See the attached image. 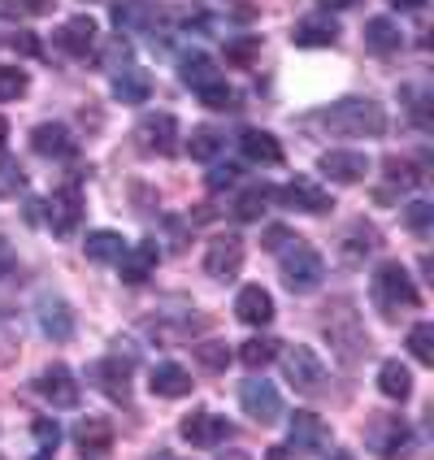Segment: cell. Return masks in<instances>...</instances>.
<instances>
[{
  "label": "cell",
  "mask_w": 434,
  "mask_h": 460,
  "mask_svg": "<svg viewBox=\"0 0 434 460\" xmlns=\"http://www.w3.org/2000/svg\"><path fill=\"white\" fill-rule=\"evenodd\" d=\"M239 182V165H213L208 170V179H205V187L208 191H230Z\"/></svg>",
  "instance_id": "cell-43"
},
{
  "label": "cell",
  "mask_w": 434,
  "mask_h": 460,
  "mask_svg": "<svg viewBox=\"0 0 434 460\" xmlns=\"http://www.w3.org/2000/svg\"><path fill=\"white\" fill-rule=\"evenodd\" d=\"M205 270H208V279L230 282L244 270V239L239 234H217L205 252Z\"/></svg>",
  "instance_id": "cell-6"
},
{
  "label": "cell",
  "mask_w": 434,
  "mask_h": 460,
  "mask_svg": "<svg viewBox=\"0 0 434 460\" xmlns=\"http://www.w3.org/2000/svg\"><path fill=\"white\" fill-rule=\"evenodd\" d=\"M279 352H282L279 339H270V334H256V339H248V343L239 348V360H244L248 369H265V365L279 357Z\"/></svg>",
  "instance_id": "cell-31"
},
{
  "label": "cell",
  "mask_w": 434,
  "mask_h": 460,
  "mask_svg": "<svg viewBox=\"0 0 434 460\" xmlns=\"http://www.w3.org/2000/svg\"><path fill=\"white\" fill-rule=\"evenodd\" d=\"M139 144H144L148 153H161V156L174 153V148H179V122H174V113L144 118V122H139Z\"/></svg>",
  "instance_id": "cell-15"
},
{
  "label": "cell",
  "mask_w": 434,
  "mask_h": 460,
  "mask_svg": "<svg viewBox=\"0 0 434 460\" xmlns=\"http://www.w3.org/2000/svg\"><path fill=\"white\" fill-rule=\"evenodd\" d=\"M13 265H18V252H13V243H9V239H0V279H4V274H9Z\"/></svg>",
  "instance_id": "cell-48"
},
{
  "label": "cell",
  "mask_w": 434,
  "mask_h": 460,
  "mask_svg": "<svg viewBox=\"0 0 434 460\" xmlns=\"http://www.w3.org/2000/svg\"><path fill=\"white\" fill-rule=\"evenodd\" d=\"M26 87H31V75H26V70L0 66V101H22Z\"/></svg>",
  "instance_id": "cell-36"
},
{
  "label": "cell",
  "mask_w": 434,
  "mask_h": 460,
  "mask_svg": "<svg viewBox=\"0 0 434 460\" xmlns=\"http://www.w3.org/2000/svg\"><path fill=\"white\" fill-rule=\"evenodd\" d=\"M104 57H109V70H113V75L130 70V57H135V52H130V40H122V35L109 40V44H104Z\"/></svg>",
  "instance_id": "cell-42"
},
{
  "label": "cell",
  "mask_w": 434,
  "mask_h": 460,
  "mask_svg": "<svg viewBox=\"0 0 434 460\" xmlns=\"http://www.w3.org/2000/svg\"><path fill=\"white\" fill-rule=\"evenodd\" d=\"M239 404H244V412H248L252 421H261V426H274L282 417V395L265 374L244 378V386H239Z\"/></svg>",
  "instance_id": "cell-4"
},
{
  "label": "cell",
  "mask_w": 434,
  "mask_h": 460,
  "mask_svg": "<svg viewBox=\"0 0 434 460\" xmlns=\"http://www.w3.org/2000/svg\"><path fill=\"white\" fill-rule=\"evenodd\" d=\"M148 386H153V395L182 400V395H191V369H182L174 360H161L153 374H148Z\"/></svg>",
  "instance_id": "cell-19"
},
{
  "label": "cell",
  "mask_w": 434,
  "mask_h": 460,
  "mask_svg": "<svg viewBox=\"0 0 434 460\" xmlns=\"http://www.w3.org/2000/svg\"><path fill=\"white\" fill-rule=\"evenodd\" d=\"M179 430L191 447H222L226 438H235V426H230L226 417H213V412H191V417H182Z\"/></svg>",
  "instance_id": "cell-9"
},
{
  "label": "cell",
  "mask_w": 434,
  "mask_h": 460,
  "mask_svg": "<svg viewBox=\"0 0 434 460\" xmlns=\"http://www.w3.org/2000/svg\"><path fill=\"white\" fill-rule=\"evenodd\" d=\"M291 40H296L300 49H331L334 40H339V22L322 18V13H308V18H300V22H296Z\"/></svg>",
  "instance_id": "cell-20"
},
{
  "label": "cell",
  "mask_w": 434,
  "mask_h": 460,
  "mask_svg": "<svg viewBox=\"0 0 434 460\" xmlns=\"http://www.w3.org/2000/svg\"><path fill=\"white\" fill-rule=\"evenodd\" d=\"M374 452L386 460H400L412 452V426L409 421H400V417H386L378 421V435H374Z\"/></svg>",
  "instance_id": "cell-17"
},
{
  "label": "cell",
  "mask_w": 434,
  "mask_h": 460,
  "mask_svg": "<svg viewBox=\"0 0 434 460\" xmlns=\"http://www.w3.org/2000/svg\"><path fill=\"white\" fill-rule=\"evenodd\" d=\"M279 274L291 291H313L317 282L326 279V261H322L317 248H308V243L296 239V243H287L279 252Z\"/></svg>",
  "instance_id": "cell-2"
},
{
  "label": "cell",
  "mask_w": 434,
  "mask_h": 460,
  "mask_svg": "<svg viewBox=\"0 0 434 460\" xmlns=\"http://www.w3.org/2000/svg\"><path fill=\"white\" fill-rule=\"evenodd\" d=\"M374 300L383 305V313H400V308H417L421 305V291H417V282L409 279V270L404 265H395V261H386L378 265V274H374Z\"/></svg>",
  "instance_id": "cell-3"
},
{
  "label": "cell",
  "mask_w": 434,
  "mask_h": 460,
  "mask_svg": "<svg viewBox=\"0 0 434 460\" xmlns=\"http://www.w3.org/2000/svg\"><path fill=\"white\" fill-rule=\"evenodd\" d=\"M148 92H153V75H144L135 66L122 70V75H113V101L118 104H144Z\"/></svg>",
  "instance_id": "cell-25"
},
{
  "label": "cell",
  "mask_w": 434,
  "mask_h": 460,
  "mask_svg": "<svg viewBox=\"0 0 434 460\" xmlns=\"http://www.w3.org/2000/svg\"><path fill=\"white\" fill-rule=\"evenodd\" d=\"M196 360H200L205 369H213V374H222L230 365V348L222 339H205V343H196Z\"/></svg>",
  "instance_id": "cell-39"
},
{
  "label": "cell",
  "mask_w": 434,
  "mask_h": 460,
  "mask_svg": "<svg viewBox=\"0 0 434 460\" xmlns=\"http://www.w3.org/2000/svg\"><path fill=\"white\" fill-rule=\"evenodd\" d=\"M274 200H279L282 208H296V213H326V208H331V191L317 187L313 179H291L274 191Z\"/></svg>",
  "instance_id": "cell-7"
},
{
  "label": "cell",
  "mask_w": 434,
  "mask_h": 460,
  "mask_svg": "<svg viewBox=\"0 0 434 460\" xmlns=\"http://www.w3.org/2000/svg\"><path fill=\"white\" fill-rule=\"evenodd\" d=\"M282 365H287V383L296 391H305V395H317L326 386V360L317 357L313 348H287Z\"/></svg>",
  "instance_id": "cell-5"
},
{
  "label": "cell",
  "mask_w": 434,
  "mask_h": 460,
  "mask_svg": "<svg viewBox=\"0 0 434 460\" xmlns=\"http://www.w3.org/2000/svg\"><path fill=\"white\" fill-rule=\"evenodd\" d=\"M187 153H191V161H217V156L226 153V135H222V130H213V127L196 130V135H191V144H187Z\"/></svg>",
  "instance_id": "cell-32"
},
{
  "label": "cell",
  "mask_w": 434,
  "mask_h": 460,
  "mask_svg": "<svg viewBox=\"0 0 434 460\" xmlns=\"http://www.w3.org/2000/svg\"><path fill=\"white\" fill-rule=\"evenodd\" d=\"M386 182H400V187H417V170H412L409 161H386Z\"/></svg>",
  "instance_id": "cell-45"
},
{
  "label": "cell",
  "mask_w": 434,
  "mask_h": 460,
  "mask_svg": "<svg viewBox=\"0 0 434 460\" xmlns=\"http://www.w3.org/2000/svg\"><path fill=\"white\" fill-rule=\"evenodd\" d=\"M35 391L49 400L52 409H78V383H75V374H70L66 365L44 369V374H40V383H35Z\"/></svg>",
  "instance_id": "cell-13"
},
{
  "label": "cell",
  "mask_w": 434,
  "mask_h": 460,
  "mask_svg": "<svg viewBox=\"0 0 434 460\" xmlns=\"http://www.w3.org/2000/svg\"><path fill=\"white\" fill-rule=\"evenodd\" d=\"M9 44H13L18 52H26V57H40V40H35L31 31H18V35H13Z\"/></svg>",
  "instance_id": "cell-47"
},
{
  "label": "cell",
  "mask_w": 434,
  "mask_h": 460,
  "mask_svg": "<svg viewBox=\"0 0 434 460\" xmlns=\"http://www.w3.org/2000/svg\"><path fill=\"white\" fill-rule=\"evenodd\" d=\"M261 243H265L270 252H282L287 243H296V230H287V226H265V234H261Z\"/></svg>",
  "instance_id": "cell-46"
},
{
  "label": "cell",
  "mask_w": 434,
  "mask_h": 460,
  "mask_svg": "<svg viewBox=\"0 0 434 460\" xmlns=\"http://www.w3.org/2000/svg\"><path fill=\"white\" fill-rule=\"evenodd\" d=\"M404 222H409L412 234H426V230L434 226V205L430 200H412V205L404 208Z\"/></svg>",
  "instance_id": "cell-41"
},
{
  "label": "cell",
  "mask_w": 434,
  "mask_h": 460,
  "mask_svg": "<svg viewBox=\"0 0 434 460\" xmlns=\"http://www.w3.org/2000/svg\"><path fill=\"white\" fill-rule=\"evenodd\" d=\"M156 460H174V456H156Z\"/></svg>",
  "instance_id": "cell-55"
},
{
  "label": "cell",
  "mask_w": 434,
  "mask_h": 460,
  "mask_svg": "<svg viewBox=\"0 0 434 460\" xmlns=\"http://www.w3.org/2000/svg\"><path fill=\"white\" fill-rule=\"evenodd\" d=\"M87 378H92V386L96 391H104L113 404H130V369L122 365V360H96L92 369H87Z\"/></svg>",
  "instance_id": "cell-11"
},
{
  "label": "cell",
  "mask_w": 434,
  "mask_h": 460,
  "mask_svg": "<svg viewBox=\"0 0 434 460\" xmlns=\"http://www.w3.org/2000/svg\"><path fill=\"white\" fill-rule=\"evenodd\" d=\"M239 153L252 165H282V144L270 130H244L239 135Z\"/></svg>",
  "instance_id": "cell-21"
},
{
  "label": "cell",
  "mask_w": 434,
  "mask_h": 460,
  "mask_svg": "<svg viewBox=\"0 0 434 460\" xmlns=\"http://www.w3.org/2000/svg\"><path fill=\"white\" fill-rule=\"evenodd\" d=\"M26 191V174L13 156H0V200H18Z\"/></svg>",
  "instance_id": "cell-34"
},
{
  "label": "cell",
  "mask_w": 434,
  "mask_h": 460,
  "mask_svg": "<svg viewBox=\"0 0 434 460\" xmlns=\"http://www.w3.org/2000/svg\"><path fill=\"white\" fill-rule=\"evenodd\" d=\"M378 391H383L386 400H409L412 395V374L400 365V360H386L383 369H378Z\"/></svg>",
  "instance_id": "cell-30"
},
{
  "label": "cell",
  "mask_w": 434,
  "mask_h": 460,
  "mask_svg": "<svg viewBox=\"0 0 434 460\" xmlns=\"http://www.w3.org/2000/svg\"><path fill=\"white\" fill-rule=\"evenodd\" d=\"M374 243H378V239H374V226H352L348 243H343V261H348V265H360L365 256L374 252Z\"/></svg>",
  "instance_id": "cell-35"
},
{
  "label": "cell",
  "mask_w": 434,
  "mask_h": 460,
  "mask_svg": "<svg viewBox=\"0 0 434 460\" xmlns=\"http://www.w3.org/2000/svg\"><path fill=\"white\" fill-rule=\"evenodd\" d=\"M270 200H274V187H252V191H244L235 200V217L239 222H261V213H265Z\"/></svg>",
  "instance_id": "cell-33"
},
{
  "label": "cell",
  "mask_w": 434,
  "mask_h": 460,
  "mask_svg": "<svg viewBox=\"0 0 434 460\" xmlns=\"http://www.w3.org/2000/svg\"><path fill=\"white\" fill-rule=\"evenodd\" d=\"M75 438L87 456H104V452L113 447V426H109L104 417H87V421H78Z\"/></svg>",
  "instance_id": "cell-27"
},
{
  "label": "cell",
  "mask_w": 434,
  "mask_h": 460,
  "mask_svg": "<svg viewBox=\"0 0 434 460\" xmlns=\"http://www.w3.org/2000/svg\"><path fill=\"white\" fill-rule=\"evenodd\" d=\"M156 256H161V248H156L153 239H144L139 248H127L122 252V261H118V270H122V282H148V274L156 270Z\"/></svg>",
  "instance_id": "cell-22"
},
{
  "label": "cell",
  "mask_w": 434,
  "mask_h": 460,
  "mask_svg": "<svg viewBox=\"0 0 434 460\" xmlns=\"http://www.w3.org/2000/svg\"><path fill=\"white\" fill-rule=\"evenodd\" d=\"M44 213H49V230L57 239H66L70 230H78V222H83V196H78V187L52 191L49 200H44Z\"/></svg>",
  "instance_id": "cell-8"
},
{
  "label": "cell",
  "mask_w": 434,
  "mask_h": 460,
  "mask_svg": "<svg viewBox=\"0 0 434 460\" xmlns=\"http://www.w3.org/2000/svg\"><path fill=\"white\" fill-rule=\"evenodd\" d=\"M365 44L378 52V57H391V52H400V44H404V31H400L395 18H386V13L365 18Z\"/></svg>",
  "instance_id": "cell-23"
},
{
  "label": "cell",
  "mask_w": 434,
  "mask_h": 460,
  "mask_svg": "<svg viewBox=\"0 0 434 460\" xmlns=\"http://www.w3.org/2000/svg\"><path fill=\"white\" fill-rule=\"evenodd\" d=\"M235 313H239L244 326H270V322H274V296H270L261 282H248V287L239 291V300H235Z\"/></svg>",
  "instance_id": "cell-16"
},
{
  "label": "cell",
  "mask_w": 434,
  "mask_h": 460,
  "mask_svg": "<svg viewBox=\"0 0 434 460\" xmlns=\"http://www.w3.org/2000/svg\"><path fill=\"white\" fill-rule=\"evenodd\" d=\"M113 22L118 31H144L156 22V4L153 0H113Z\"/></svg>",
  "instance_id": "cell-26"
},
{
  "label": "cell",
  "mask_w": 434,
  "mask_h": 460,
  "mask_svg": "<svg viewBox=\"0 0 434 460\" xmlns=\"http://www.w3.org/2000/svg\"><path fill=\"white\" fill-rule=\"evenodd\" d=\"M331 460H357V456H352V452H334Z\"/></svg>",
  "instance_id": "cell-53"
},
{
  "label": "cell",
  "mask_w": 434,
  "mask_h": 460,
  "mask_svg": "<svg viewBox=\"0 0 434 460\" xmlns=\"http://www.w3.org/2000/svg\"><path fill=\"white\" fill-rule=\"evenodd\" d=\"M35 322H40V331L57 339V343H70L75 339V308L66 305L61 296H44L40 305H35Z\"/></svg>",
  "instance_id": "cell-10"
},
{
  "label": "cell",
  "mask_w": 434,
  "mask_h": 460,
  "mask_svg": "<svg viewBox=\"0 0 434 460\" xmlns=\"http://www.w3.org/2000/svg\"><path fill=\"white\" fill-rule=\"evenodd\" d=\"M196 96H200V104H208V109H235V101H239L226 78H213V83H205Z\"/></svg>",
  "instance_id": "cell-38"
},
{
  "label": "cell",
  "mask_w": 434,
  "mask_h": 460,
  "mask_svg": "<svg viewBox=\"0 0 434 460\" xmlns=\"http://www.w3.org/2000/svg\"><path fill=\"white\" fill-rule=\"evenodd\" d=\"M409 352L421 360V365H434V326L430 322H417L409 331Z\"/></svg>",
  "instance_id": "cell-37"
},
{
  "label": "cell",
  "mask_w": 434,
  "mask_h": 460,
  "mask_svg": "<svg viewBox=\"0 0 434 460\" xmlns=\"http://www.w3.org/2000/svg\"><path fill=\"white\" fill-rule=\"evenodd\" d=\"M322 174L331 182H360L369 174V156L365 153H352V148H331V153H322Z\"/></svg>",
  "instance_id": "cell-14"
},
{
  "label": "cell",
  "mask_w": 434,
  "mask_h": 460,
  "mask_svg": "<svg viewBox=\"0 0 434 460\" xmlns=\"http://www.w3.org/2000/svg\"><path fill=\"white\" fill-rule=\"evenodd\" d=\"M31 148L49 161H66V156H75V135L61 122H44V127L31 130Z\"/></svg>",
  "instance_id": "cell-18"
},
{
  "label": "cell",
  "mask_w": 434,
  "mask_h": 460,
  "mask_svg": "<svg viewBox=\"0 0 434 460\" xmlns=\"http://www.w3.org/2000/svg\"><path fill=\"white\" fill-rule=\"evenodd\" d=\"M31 435L40 438V443H44V447H57V443H61V426H57V421H52V417H35V421H31Z\"/></svg>",
  "instance_id": "cell-44"
},
{
  "label": "cell",
  "mask_w": 434,
  "mask_h": 460,
  "mask_svg": "<svg viewBox=\"0 0 434 460\" xmlns=\"http://www.w3.org/2000/svg\"><path fill=\"white\" fill-rule=\"evenodd\" d=\"M217 460H248V456H244V452H222Z\"/></svg>",
  "instance_id": "cell-52"
},
{
  "label": "cell",
  "mask_w": 434,
  "mask_h": 460,
  "mask_svg": "<svg viewBox=\"0 0 434 460\" xmlns=\"http://www.w3.org/2000/svg\"><path fill=\"white\" fill-rule=\"evenodd\" d=\"M322 9H331V13H339V9H352V4H360V0H317Z\"/></svg>",
  "instance_id": "cell-50"
},
{
  "label": "cell",
  "mask_w": 434,
  "mask_h": 460,
  "mask_svg": "<svg viewBox=\"0 0 434 460\" xmlns=\"http://www.w3.org/2000/svg\"><path fill=\"white\" fill-rule=\"evenodd\" d=\"M391 9H400V13H417V9H426V0H386Z\"/></svg>",
  "instance_id": "cell-49"
},
{
  "label": "cell",
  "mask_w": 434,
  "mask_h": 460,
  "mask_svg": "<svg viewBox=\"0 0 434 460\" xmlns=\"http://www.w3.org/2000/svg\"><path fill=\"white\" fill-rule=\"evenodd\" d=\"M101 40V26H96V18H87V13H78V18H70V22L57 26V35H52V44L61 52H70V57H87V49Z\"/></svg>",
  "instance_id": "cell-12"
},
{
  "label": "cell",
  "mask_w": 434,
  "mask_h": 460,
  "mask_svg": "<svg viewBox=\"0 0 434 460\" xmlns=\"http://www.w3.org/2000/svg\"><path fill=\"white\" fill-rule=\"evenodd\" d=\"M326 438H331V426H326L317 412H296V417H291V447L317 452Z\"/></svg>",
  "instance_id": "cell-24"
},
{
  "label": "cell",
  "mask_w": 434,
  "mask_h": 460,
  "mask_svg": "<svg viewBox=\"0 0 434 460\" xmlns=\"http://www.w3.org/2000/svg\"><path fill=\"white\" fill-rule=\"evenodd\" d=\"M4 144H9V122L0 118V148H4Z\"/></svg>",
  "instance_id": "cell-51"
},
{
  "label": "cell",
  "mask_w": 434,
  "mask_h": 460,
  "mask_svg": "<svg viewBox=\"0 0 434 460\" xmlns=\"http://www.w3.org/2000/svg\"><path fill=\"white\" fill-rule=\"evenodd\" d=\"M83 252H87V261H96V265H118L122 252H127V243H122L118 230H92Z\"/></svg>",
  "instance_id": "cell-28"
},
{
  "label": "cell",
  "mask_w": 434,
  "mask_h": 460,
  "mask_svg": "<svg viewBox=\"0 0 434 460\" xmlns=\"http://www.w3.org/2000/svg\"><path fill=\"white\" fill-rule=\"evenodd\" d=\"M179 78L191 87V92H200L205 83H213V78H222V75H217L213 57H205V52H187V57L179 61Z\"/></svg>",
  "instance_id": "cell-29"
},
{
  "label": "cell",
  "mask_w": 434,
  "mask_h": 460,
  "mask_svg": "<svg viewBox=\"0 0 434 460\" xmlns=\"http://www.w3.org/2000/svg\"><path fill=\"white\" fill-rule=\"evenodd\" d=\"M331 135L343 139H383L386 135V109L369 96H348V101L326 104L322 113H313Z\"/></svg>",
  "instance_id": "cell-1"
},
{
  "label": "cell",
  "mask_w": 434,
  "mask_h": 460,
  "mask_svg": "<svg viewBox=\"0 0 434 460\" xmlns=\"http://www.w3.org/2000/svg\"><path fill=\"white\" fill-rule=\"evenodd\" d=\"M31 460H52V452H44V456H31Z\"/></svg>",
  "instance_id": "cell-54"
},
{
  "label": "cell",
  "mask_w": 434,
  "mask_h": 460,
  "mask_svg": "<svg viewBox=\"0 0 434 460\" xmlns=\"http://www.w3.org/2000/svg\"><path fill=\"white\" fill-rule=\"evenodd\" d=\"M256 57H261V40H256V35H244V40H230L226 44L230 66H252Z\"/></svg>",
  "instance_id": "cell-40"
}]
</instances>
